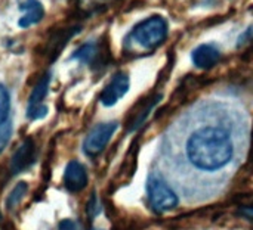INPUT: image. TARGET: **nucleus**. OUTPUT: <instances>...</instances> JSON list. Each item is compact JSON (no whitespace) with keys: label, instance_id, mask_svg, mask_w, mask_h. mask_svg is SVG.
I'll return each instance as SVG.
<instances>
[{"label":"nucleus","instance_id":"1a4fd4ad","mask_svg":"<svg viewBox=\"0 0 253 230\" xmlns=\"http://www.w3.org/2000/svg\"><path fill=\"white\" fill-rule=\"evenodd\" d=\"M193 64L200 69H209L215 66L221 59V50L213 44H200L191 53Z\"/></svg>","mask_w":253,"mask_h":230},{"label":"nucleus","instance_id":"a211bd4d","mask_svg":"<svg viewBox=\"0 0 253 230\" xmlns=\"http://www.w3.org/2000/svg\"><path fill=\"white\" fill-rule=\"evenodd\" d=\"M242 214H243L245 217L251 219L253 222V208H243V210H242Z\"/></svg>","mask_w":253,"mask_h":230},{"label":"nucleus","instance_id":"2eb2a0df","mask_svg":"<svg viewBox=\"0 0 253 230\" xmlns=\"http://www.w3.org/2000/svg\"><path fill=\"white\" fill-rule=\"evenodd\" d=\"M12 134V126L10 123L7 121L6 124L0 126V152L4 149V146L7 145V140Z\"/></svg>","mask_w":253,"mask_h":230},{"label":"nucleus","instance_id":"9b49d317","mask_svg":"<svg viewBox=\"0 0 253 230\" xmlns=\"http://www.w3.org/2000/svg\"><path fill=\"white\" fill-rule=\"evenodd\" d=\"M49 83H50V72H44L42 78L36 83L30 98H28V106H36L43 102V99L47 95L49 90Z\"/></svg>","mask_w":253,"mask_h":230},{"label":"nucleus","instance_id":"f3484780","mask_svg":"<svg viewBox=\"0 0 253 230\" xmlns=\"http://www.w3.org/2000/svg\"><path fill=\"white\" fill-rule=\"evenodd\" d=\"M59 230H77V225L73 220L65 219L59 223Z\"/></svg>","mask_w":253,"mask_h":230},{"label":"nucleus","instance_id":"6e6552de","mask_svg":"<svg viewBox=\"0 0 253 230\" xmlns=\"http://www.w3.org/2000/svg\"><path fill=\"white\" fill-rule=\"evenodd\" d=\"M34 158H36V145L31 139H27L22 145H19V148L12 155L10 171L16 174L27 170L34 163Z\"/></svg>","mask_w":253,"mask_h":230},{"label":"nucleus","instance_id":"dca6fc26","mask_svg":"<svg viewBox=\"0 0 253 230\" xmlns=\"http://www.w3.org/2000/svg\"><path fill=\"white\" fill-rule=\"evenodd\" d=\"M87 213H89L90 217H95V216L98 214V207H96L95 195H92V198H90V202H89V205H87Z\"/></svg>","mask_w":253,"mask_h":230},{"label":"nucleus","instance_id":"9d476101","mask_svg":"<svg viewBox=\"0 0 253 230\" xmlns=\"http://www.w3.org/2000/svg\"><path fill=\"white\" fill-rule=\"evenodd\" d=\"M19 10L22 12V16L18 21L21 28H28L30 25L40 22L44 16L43 4L39 0H25L19 4Z\"/></svg>","mask_w":253,"mask_h":230},{"label":"nucleus","instance_id":"ddd939ff","mask_svg":"<svg viewBox=\"0 0 253 230\" xmlns=\"http://www.w3.org/2000/svg\"><path fill=\"white\" fill-rule=\"evenodd\" d=\"M10 112V95L7 89L0 83V126L7 123Z\"/></svg>","mask_w":253,"mask_h":230},{"label":"nucleus","instance_id":"f8f14e48","mask_svg":"<svg viewBox=\"0 0 253 230\" xmlns=\"http://www.w3.org/2000/svg\"><path fill=\"white\" fill-rule=\"evenodd\" d=\"M27 191H28V185H27L25 182H19V183L10 191V194H9V197H7V199H6V208H7V210H13V208L22 201V198L25 197Z\"/></svg>","mask_w":253,"mask_h":230},{"label":"nucleus","instance_id":"0eeeda50","mask_svg":"<svg viewBox=\"0 0 253 230\" xmlns=\"http://www.w3.org/2000/svg\"><path fill=\"white\" fill-rule=\"evenodd\" d=\"M87 185V171L79 161H70L64 170V186L68 192H80Z\"/></svg>","mask_w":253,"mask_h":230},{"label":"nucleus","instance_id":"7ed1b4c3","mask_svg":"<svg viewBox=\"0 0 253 230\" xmlns=\"http://www.w3.org/2000/svg\"><path fill=\"white\" fill-rule=\"evenodd\" d=\"M147 192H148L150 205L157 213L173 210L179 202L176 194L170 189V186L160 176H156V174H151L148 177Z\"/></svg>","mask_w":253,"mask_h":230},{"label":"nucleus","instance_id":"f257e3e1","mask_svg":"<svg viewBox=\"0 0 253 230\" xmlns=\"http://www.w3.org/2000/svg\"><path fill=\"white\" fill-rule=\"evenodd\" d=\"M236 143L231 131L222 124H205L185 140L187 161L202 173H218L234 158Z\"/></svg>","mask_w":253,"mask_h":230},{"label":"nucleus","instance_id":"423d86ee","mask_svg":"<svg viewBox=\"0 0 253 230\" xmlns=\"http://www.w3.org/2000/svg\"><path fill=\"white\" fill-rule=\"evenodd\" d=\"M130 80L126 72H117L111 81L105 86V89L101 92L99 100L104 106H113L116 105L129 90Z\"/></svg>","mask_w":253,"mask_h":230},{"label":"nucleus","instance_id":"39448f33","mask_svg":"<svg viewBox=\"0 0 253 230\" xmlns=\"http://www.w3.org/2000/svg\"><path fill=\"white\" fill-rule=\"evenodd\" d=\"M80 30H82L80 25H67V27H56L49 31L47 40L44 43V55L49 58L50 62H53L61 55L67 43L77 33H80Z\"/></svg>","mask_w":253,"mask_h":230},{"label":"nucleus","instance_id":"4468645a","mask_svg":"<svg viewBox=\"0 0 253 230\" xmlns=\"http://www.w3.org/2000/svg\"><path fill=\"white\" fill-rule=\"evenodd\" d=\"M47 114V106L40 103V105H36V106H28L27 109V117L30 120H40L43 117H46Z\"/></svg>","mask_w":253,"mask_h":230},{"label":"nucleus","instance_id":"f03ea898","mask_svg":"<svg viewBox=\"0 0 253 230\" xmlns=\"http://www.w3.org/2000/svg\"><path fill=\"white\" fill-rule=\"evenodd\" d=\"M168 33V21L162 15H151L147 19L136 24L126 38L127 41H132L142 49L151 50L159 47L166 40Z\"/></svg>","mask_w":253,"mask_h":230},{"label":"nucleus","instance_id":"20e7f679","mask_svg":"<svg viewBox=\"0 0 253 230\" xmlns=\"http://www.w3.org/2000/svg\"><path fill=\"white\" fill-rule=\"evenodd\" d=\"M117 127H119L117 121H108V123H101V124L95 126L89 131V134L86 136V139L83 142L84 154L89 157H95V155L101 154L104 151V148L108 145L113 134L116 133Z\"/></svg>","mask_w":253,"mask_h":230}]
</instances>
